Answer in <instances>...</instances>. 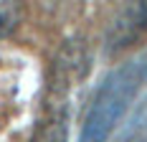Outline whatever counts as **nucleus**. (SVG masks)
Masks as SVG:
<instances>
[{
	"instance_id": "1",
	"label": "nucleus",
	"mask_w": 147,
	"mask_h": 142,
	"mask_svg": "<svg viewBox=\"0 0 147 142\" xmlns=\"http://www.w3.org/2000/svg\"><path fill=\"white\" fill-rule=\"evenodd\" d=\"M89 74V51L81 38H69L61 43L51 61L46 84L43 109L30 142H66L74 101Z\"/></svg>"
},
{
	"instance_id": "2",
	"label": "nucleus",
	"mask_w": 147,
	"mask_h": 142,
	"mask_svg": "<svg viewBox=\"0 0 147 142\" xmlns=\"http://www.w3.org/2000/svg\"><path fill=\"white\" fill-rule=\"evenodd\" d=\"M147 81V61H124L104 76L86 107L76 142H109Z\"/></svg>"
},
{
	"instance_id": "3",
	"label": "nucleus",
	"mask_w": 147,
	"mask_h": 142,
	"mask_svg": "<svg viewBox=\"0 0 147 142\" xmlns=\"http://www.w3.org/2000/svg\"><path fill=\"white\" fill-rule=\"evenodd\" d=\"M145 28H147V3H134V5L119 8V13L114 15L109 33H107L109 51H119L124 46H132Z\"/></svg>"
},
{
	"instance_id": "4",
	"label": "nucleus",
	"mask_w": 147,
	"mask_h": 142,
	"mask_svg": "<svg viewBox=\"0 0 147 142\" xmlns=\"http://www.w3.org/2000/svg\"><path fill=\"white\" fill-rule=\"evenodd\" d=\"M117 142H147V99L137 107Z\"/></svg>"
},
{
	"instance_id": "5",
	"label": "nucleus",
	"mask_w": 147,
	"mask_h": 142,
	"mask_svg": "<svg viewBox=\"0 0 147 142\" xmlns=\"http://www.w3.org/2000/svg\"><path fill=\"white\" fill-rule=\"evenodd\" d=\"M20 15H23L20 5H15V3H0V38L10 36L18 28Z\"/></svg>"
}]
</instances>
